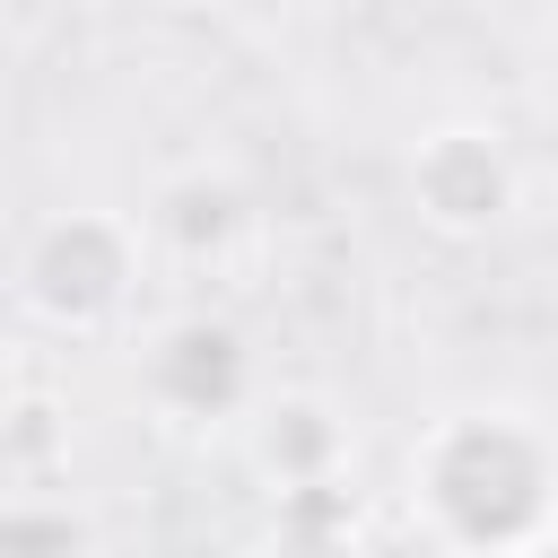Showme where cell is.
Returning a JSON list of instances; mask_svg holds the SVG:
<instances>
[{
	"mask_svg": "<svg viewBox=\"0 0 558 558\" xmlns=\"http://www.w3.org/2000/svg\"><path fill=\"white\" fill-rule=\"evenodd\" d=\"M418 183H427L436 218H453V227H480V218H497V201H506V166H497V148L471 140V131L436 140L427 166H418Z\"/></svg>",
	"mask_w": 558,
	"mask_h": 558,
	"instance_id": "6da1fadb",
	"label": "cell"
}]
</instances>
